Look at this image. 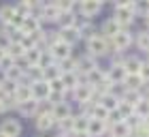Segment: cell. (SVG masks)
Segmentation results:
<instances>
[{"instance_id":"6da1fadb","label":"cell","mask_w":149,"mask_h":137,"mask_svg":"<svg viewBox=\"0 0 149 137\" xmlns=\"http://www.w3.org/2000/svg\"><path fill=\"white\" fill-rule=\"evenodd\" d=\"M85 47H87V54L94 56V58L111 54V49H109V39H107L104 34H100V32H94L90 39H85Z\"/></svg>"},{"instance_id":"7a4b0ae2","label":"cell","mask_w":149,"mask_h":137,"mask_svg":"<svg viewBox=\"0 0 149 137\" xmlns=\"http://www.w3.org/2000/svg\"><path fill=\"white\" fill-rule=\"evenodd\" d=\"M134 15H136V11H134V4H126V6H115V22L121 26V30H128V26L134 22Z\"/></svg>"},{"instance_id":"3957f363","label":"cell","mask_w":149,"mask_h":137,"mask_svg":"<svg viewBox=\"0 0 149 137\" xmlns=\"http://www.w3.org/2000/svg\"><path fill=\"white\" fill-rule=\"evenodd\" d=\"M132 45V34L128 30H119L115 37L109 39V49L111 52H124Z\"/></svg>"},{"instance_id":"277c9868","label":"cell","mask_w":149,"mask_h":137,"mask_svg":"<svg viewBox=\"0 0 149 137\" xmlns=\"http://www.w3.org/2000/svg\"><path fill=\"white\" fill-rule=\"evenodd\" d=\"M70 97L74 103H79V105H83L87 101H94V88L87 84V81H81L77 88H72L70 90Z\"/></svg>"},{"instance_id":"5b68a950","label":"cell","mask_w":149,"mask_h":137,"mask_svg":"<svg viewBox=\"0 0 149 137\" xmlns=\"http://www.w3.org/2000/svg\"><path fill=\"white\" fill-rule=\"evenodd\" d=\"M24 131L22 122H19V118H2L0 120V133L6 135V137H19Z\"/></svg>"},{"instance_id":"8992f818","label":"cell","mask_w":149,"mask_h":137,"mask_svg":"<svg viewBox=\"0 0 149 137\" xmlns=\"http://www.w3.org/2000/svg\"><path fill=\"white\" fill-rule=\"evenodd\" d=\"M34 126H36L38 133H49L51 129H56V118L51 116V112L36 114L34 116Z\"/></svg>"},{"instance_id":"52a82bcc","label":"cell","mask_w":149,"mask_h":137,"mask_svg":"<svg viewBox=\"0 0 149 137\" xmlns=\"http://www.w3.org/2000/svg\"><path fill=\"white\" fill-rule=\"evenodd\" d=\"M79 9H81V17L92 19V17H96L98 13H100L102 4H100L98 0H81V2H79Z\"/></svg>"},{"instance_id":"ba28073f","label":"cell","mask_w":149,"mask_h":137,"mask_svg":"<svg viewBox=\"0 0 149 137\" xmlns=\"http://www.w3.org/2000/svg\"><path fill=\"white\" fill-rule=\"evenodd\" d=\"M98 64H96V58L94 56H90V54H85V56H81V58H77V66H74V71H77L79 75H85L90 73V71H94Z\"/></svg>"},{"instance_id":"9c48e42d","label":"cell","mask_w":149,"mask_h":137,"mask_svg":"<svg viewBox=\"0 0 149 137\" xmlns=\"http://www.w3.org/2000/svg\"><path fill=\"white\" fill-rule=\"evenodd\" d=\"M30 90H32V99H36V101H47L49 99V84H47L45 79H40V81H32L30 84Z\"/></svg>"},{"instance_id":"30bf717a","label":"cell","mask_w":149,"mask_h":137,"mask_svg":"<svg viewBox=\"0 0 149 137\" xmlns=\"http://www.w3.org/2000/svg\"><path fill=\"white\" fill-rule=\"evenodd\" d=\"M15 109L19 112V116H24V118H34L38 114V101L36 99H28L24 103H17Z\"/></svg>"},{"instance_id":"8fae6325","label":"cell","mask_w":149,"mask_h":137,"mask_svg":"<svg viewBox=\"0 0 149 137\" xmlns=\"http://www.w3.org/2000/svg\"><path fill=\"white\" fill-rule=\"evenodd\" d=\"M119 101H121L119 94H115V92L111 90V92H102V94L98 97L96 103H100V105H102L107 112H115V109H117V105H119Z\"/></svg>"},{"instance_id":"7c38bea8","label":"cell","mask_w":149,"mask_h":137,"mask_svg":"<svg viewBox=\"0 0 149 137\" xmlns=\"http://www.w3.org/2000/svg\"><path fill=\"white\" fill-rule=\"evenodd\" d=\"M49 52H51V56L56 58V62H62V60H66V58L72 56V47L68 43H62V41H58Z\"/></svg>"},{"instance_id":"4fadbf2b","label":"cell","mask_w":149,"mask_h":137,"mask_svg":"<svg viewBox=\"0 0 149 137\" xmlns=\"http://www.w3.org/2000/svg\"><path fill=\"white\" fill-rule=\"evenodd\" d=\"M107 133H109V137H130V135H132L130 126L126 124V120L111 122V124H109V129H107Z\"/></svg>"},{"instance_id":"5bb4252c","label":"cell","mask_w":149,"mask_h":137,"mask_svg":"<svg viewBox=\"0 0 149 137\" xmlns=\"http://www.w3.org/2000/svg\"><path fill=\"white\" fill-rule=\"evenodd\" d=\"M49 112L58 122V120H64V118H68V116H72V107H70L68 101H64V103H53Z\"/></svg>"},{"instance_id":"9a60e30c","label":"cell","mask_w":149,"mask_h":137,"mask_svg":"<svg viewBox=\"0 0 149 137\" xmlns=\"http://www.w3.org/2000/svg\"><path fill=\"white\" fill-rule=\"evenodd\" d=\"M126 68L121 66V64H111L109 68H107V79L111 81L113 86H117V84H121V81L126 79Z\"/></svg>"},{"instance_id":"2e32d148","label":"cell","mask_w":149,"mask_h":137,"mask_svg":"<svg viewBox=\"0 0 149 137\" xmlns=\"http://www.w3.org/2000/svg\"><path fill=\"white\" fill-rule=\"evenodd\" d=\"M60 79H62V84H64V88L66 90H72V88H77L81 81H83V75H79L77 71H64L62 75H60Z\"/></svg>"},{"instance_id":"e0dca14e","label":"cell","mask_w":149,"mask_h":137,"mask_svg":"<svg viewBox=\"0 0 149 137\" xmlns=\"http://www.w3.org/2000/svg\"><path fill=\"white\" fill-rule=\"evenodd\" d=\"M60 11L56 4H43L40 6V13H38V19L40 22H58V17H60Z\"/></svg>"},{"instance_id":"ac0fdd59","label":"cell","mask_w":149,"mask_h":137,"mask_svg":"<svg viewBox=\"0 0 149 137\" xmlns=\"http://www.w3.org/2000/svg\"><path fill=\"white\" fill-rule=\"evenodd\" d=\"M107 129H109V124L104 120L90 118V122H87V137H102L107 133Z\"/></svg>"},{"instance_id":"d6986e66","label":"cell","mask_w":149,"mask_h":137,"mask_svg":"<svg viewBox=\"0 0 149 137\" xmlns=\"http://www.w3.org/2000/svg\"><path fill=\"white\" fill-rule=\"evenodd\" d=\"M58 34H60V41H62V43H68L70 47L81 39V37H79V30L74 28V26H72V28H60Z\"/></svg>"},{"instance_id":"ffe728a7","label":"cell","mask_w":149,"mask_h":137,"mask_svg":"<svg viewBox=\"0 0 149 137\" xmlns=\"http://www.w3.org/2000/svg\"><path fill=\"white\" fill-rule=\"evenodd\" d=\"M22 34H32V32H36V30H40V19L38 17H34V13L32 15H28V17H24V24H22Z\"/></svg>"},{"instance_id":"44dd1931","label":"cell","mask_w":149,"mask_h":137,"mask_svg":"<svg viewBox=\"0 0 149 137\" xmlns=\"http://www.w3.org/2000/svg\"><path fill=\"white\" fill-rule=\"evenodd\" d=\"M121 86H124V90H141V88L145 86V81L141 79L139 73H132V75H126V79L121 81Z\"/></svg>"},{"instance_id":"7402d4cb","label":"cell","mask_w":149,"mask_h":137,"mask_svg":"<svg viewBox=\"0 0 149 137\" xmlns=\"http://www.w3.org/2000/svg\"><path fill=\"white\" fill-rule=\"evenodd\" d=\"M87 122L90 118L85 114H72V133H87Z\"/></svg>"},{"instance_id":"603a6c76","label":"cell","mask_w":149,"mask_h":137,"mask_svg":"<svg viewBox=\"0 0 149 137\" xmlns=\"http://www.w3.org/2000/svg\"><path fill=\"white\" fill-rule=\"evenodd\" d=\"M56 24L60 28H72V26L77 24V15H74V11H64V13H60Z\"/></svg>"},{"instance_id":"cb8c5ba5","label":"cell","mask_w":149,"mask_h":137,"mask_svg":"<svg viewBox=\"0 0 149 137\" xmlns=\"http://www.w3.org/2000/svg\"><path fill=\"white\" fill-rule=\"evenodd\" d=\"M121 66L126 68V73H128V75H132V73H139V71H141L143 62H141V58H136V56H130V58H124Z\"/></svg>"},{"instance_id":"d4e9b609","label":"cell","mask_w":149,"mask_h":137,"mask_svg":"<svg viewBox=\"0 0 149 137\" xmlns=\"http://www.w3.org/2000/svg\"><path fill=\"white\" fill-rule=\"evenodd\" d=\"M40 56H43V49H38V47H32V49H26V52H24V58L28 60L30 66H38Z\"/></svg>"},{"instance_id":"484cf974","label":"cell","mask_w":149,"mask_h":137,"mask_svg":"<svg viewBox=\"0 0 149 137\" xmlns=\"http://www.w3.org/2000/svg\"><path fill=\"white\" fill-rule=\"evenodd\" d=\"M119 30H121V26L115 22V19H107V22L102 24V32H100V34H104L107 39H111V37H115Z\"/></svg>"},{"instance_id":"4316f807","label":"cell","mask_w":149,"mask_h":137,"mask_svg":"<svg viewBox=\"0 0 149 137\" xmlns=\"http://www.w3.org/2000/svg\"><path fill=\"white\" fill-rule=\"evenodd\" d=\"M119 99L124 101V103H130V105L134 107V105H136V103H139L141 99H143V92H141V90H124Z\"/></svg>"},{"instance_id":"83f0119b","label":"cell","mask_w":149,"mask_h":137,"mask_svg":"<svg viewBox=\"0 0 149 137\" xmlns=\"http://www.w3.org/2000/svg\"><path fill=\"white\" fill-rule=\"evenodd\" d=\"M28 99H32V90H30V86H28V84H17L15 101H17V103H24V101H28Z\"/></svg>"},{"instance_id":"f1b7e54d","label":"cell","mask_w":149,"mask_h":137,"mask_svg":"<svg viewBox=\"0 0 149 137\" xmlns=\"http://www.w3.org/2000/svg\"><path fill=\"white\" fill-rule=\"evenodd\" d=\"M4 52H6V56H11V58H19V56H24V45L22 43H6L4 45Z\"/></svg>"},{"instance_id":"f546056e","label":"cell","mask_w":149,"mask_h":137,"mask_svg":"<svg viewBox=\"0 0 149 137\" xmlns=\"http://www.w3.org/2000/svg\"><path fill=\"white\" fill-rule=\"evenodd\" d=\"M13 17H15V4H2L0 6V22L2 24H9Z\"/></svg>"},{"instance_id":"4dcf8cb0","label":"cell","mask_w":149,"mask_h":137,"mask_svg":"<svg viewBox=\"0 0 149 137\" xmlns=\"http://www.w3.org/2000/svg\"><path fill=\"white\" fill-rule=\"evenodd\" d=\"M60 75H62V68L58 66V62L51 64V66H47V68H43V79L45 81H53V79H58Z\"/></svg>"},{"instance_id":"1f68e13d","label":"cell","mask_w":149,"mask_h":137,"mask_svg":"<svg viewBox=\"0 0 149 137\" xmlns=\"http://www.w3.org/2000/svg\"><path fill=\"white\" fill-rule=\"evenodd\" d=\"M24 71H22V68H19L17 64L15 66H11L9 68V71H4V79H9V81H15V84H19V81H22L24 79Z\"/></svg>"},{"instance_id":"d6a6232c","label":"cell","mask_w":149,"mask_h":137,"mask_svg":"<svg viewBox=\"0 0 149 137\" xmlns=\"http://www.w3.org/2000/svg\"><path fill=\"white\" fill-rule=\"evenodd\" d=\"M115 114H117L121 120H126V118H130V116L134 114V107L130 105V103H124V101H119V105H117V109H115Z\"/></svg>"},{"instance_id":"836d02e7","label":"cell","mask_w":149,"mask_h":137,"mask_svg":"<svg viewBox=\"0 0 149 137\" xmlns=\"http://www.w3.org/2000/svg\"><path fill=\"white\" fill-rule=\"evenodd\" d=\"M134 114L141 116V118L149 116V99H147V97H143V99L136 103V105H134Z\"/></svg>"},{"instance_id":"e575fe53","label":"cell","mask_w":149,"mask_h":137,"mask_svg":"<svg viewBox=\"0 0 149 137\" xmlns=\"http://www.w3.org/2000/svg\"><path fill=\"white\" fill-rule=\"evenodd\" d=\"M136 47H139V49H143V52H149V30L147 32H139Z\"/></svg>"},{"instance_id":"d590c367","label":"cell","mask_w":149,"mask_h":137,"mask_svg":"<svg viewBox=\"0 0 149 137\" xmlns=\"http://www.w3.org/2000/svg\"><path fill=\"white\" fill-rule=\"evenodd\" d=\"M15 13H17V15H22V17H28V15H32V6L26 4L22 0L19 4H15Z\"/></svg>"},{"instance_id":"8d00e7d4","label":"cell","mask_w":149,"mask_h":137,"mask_svg":"<svg viewBox=\"0 0 149 137\" xmlns=\"http://www.w3.org/2000/svg\"><path fill=\"white\" fill-rule=\"evenodd\" d=\"M74 4H77V0H56V6L60 11H72L74 9Z\"/></svg>"},{"instance_id":"74e56055","label":"cell","mask_w":149,"mask_h":137,"mask_svg":"<svg viewBox=\"0 0 149 137\" xmlns=\"http://www.w3.org/2000/svg\"><path fill=\"white\" fill-rule=\"evenodd\" d=\"M47 84H49V90L51 92H68V90H66V88H64V84H62V79H53V81H47Z\"/></svg>"},{"instance_id":"f35d334b","label":"cell","mask_w":149,"mask_h":137,"mask_svg":"<svg viewBox=\"0 0 149 137\" xmlns=\"http://www.w3.org/2000/svg\"><path fill=\"white\" fill-rule=\"evenodd\" d=\"M66 94H68V92H49V99H47V101H49L51 105H53V103H64Z\"/></svg>"},{"instance_id":"ab89813d","label":"cell","mask_w":149,"mask_h":137,"mask_svg":"<svg viewBox=\"0 0 149 137\" xmlns=\"http://www.w3.org/2000/svg\"><path fill=\"white\" fill-rule=\"evenodd\" d=\"M11 66H15V58H11V56H4L2 60H0V71H9Z\"/></svg>"},{"instance_id":"60d3db41","label":"cell","mask_w":149,"mask_h":137,"mask_svg":"<svg viewBox=\"0 0 149 137\" xmlns=\"http://www.w3.org/2000/svg\"><path fill=\"white\" fill-rule=\"evenodd\" d=\"M134 11H136V13H143V15H147V13H149V0H139V2L134 4Z\"/></svg>"},{"instance_id":"b9f144b4","label":"cell","mask_w":149,"mask_h":137,"mask_svg":"<svg viewBox=\"0 0 149 137\" xmlns=\"http://www.w3.org/2000/svg\"><path fill=\"white\" fill-rule=\"evenodd\" d=\"M139 75H141V79H143L145 84H149V62H143V66H141Z\"/></svg>"},{"instance_id":"7bdbcfd3","label":"cell","mask_w":149,"mask_h":137,"mask_svg":"<svg viewBox=\"0 0 149 137\" xmlns=\"http://www.w3.org/2000/svg\"><path fill=\"white\" fill-rule=\"evenodd\" d=\"M4 112H9V103H6V97L0 94V116H2Z\"/></svg>"},{"instance_id":"ee69618b","label":"cell","mask_w":149,"mask_h":137,"mask_svg":"<svg viewBox=\"0 0 149 137\" xmlns=\"http://www.w3.org/2000/svg\"><path fill=\"white\" fill-rule=\"evenodd\" d=\"M24 2H26V4H30L32 9H34V6H38V4H40V0H24Z\"/></svg>"},{"instance_id":"f6af8a7d","label":"cell","mask_w":149,"mask_h":137,"mask_svg":"<svg viewBox=\"0 0 149 137\" xmlns=\"http://www.w3.org/2000/svg\"><path fill=\"white\" fill-rule=\"evenodd\" d=\"M130 4V0H115V6H126Z\"/></svg>"},{"instance_id":"bcb514c9","label":"cell","mask_w":149,"mask_h":137,"mask_svg":"<svg viewBox=\"0 0 149 137\" xmlns=\"http://www.w3.org/2000/svg\"><path fill=\"white\" fill-rule=\"evenodd\" d=\"M6 56V52H4V45H0V60H2Z\"/></svg>"},{"instance_id":"7dc6e473","label":"cell","mask_w":149,"mask_h":137,"mask_svg":"<svg viewBox=\"0 0 149 137\" xmlns=\"http://www.w3.org/2000/svg\"><path fill=\"white\" fill-rule=\"evenodd\" d=\"M143 124H145V126L149 129V116H145V118H143Z\"/></svg>"},{"instance_id":"c3c4849f","label":"cell","mask_w":149,"mask_h":137,"mask_svg":"<svg viewBox=\"0 0 149 137\" xmlns=\"http://www.w3.org/2000/svg\"><path fill=\"white\" fill-rule=\"evenodd\" d=\"M145 22H147V28H149V13H147V15H145Z\"/></svg>"},{"instance_id":"681fc988","label":"cell","mask_w":149,"mask_h":137,"mask_svg":"<svg viewBox=\"0 0 149 137\" xmlns=\"http://www.w3.org/2000/svg\"><path fill=\"white\" fill-rule=\"evenodd\" d=\"M143 97H147V99H149V88H147V92H145V94H143Z\"/></svg>"},{"instance_id":"f907efd6","label":"cell","mask_w":149,"mask_h":137,"mask_svg":"<svg viewBox=\"0 0 149 137\" xmlns=\"http://www.w3.org/2000/svg\"><path fill=\"white\" fill-rule=\"evenodd\" d=\"M136 2H139V0H130V4H136Z\"/></svg>"},{"instance_id":"816d5d0a","label":"cell","mask_w":149,"mask_h":137,"mask_svg":"<svg viewBox=\"0 0 149 137\" xmlns=\"http://www.w3.org/2000/svg\"><path fill=\"white\" fill-rule=\"evenodd\" d=\"M58 137H66V133H60V135H58Z\"/></svg>"},{"instance_id":"f5cc1de1","label":"cell","mask_w":149,"mask_h":137,"mask_svg":"<svg viewBox=\"0 0 149 137\" xmlns=\"http://www.w3.org/2000/svg\"><path fill=\"white\" fill-rule=\"evenodd\" d=\"M98 2H100V4H102V2H107V0H98Z\"/></svg>"},{"instance_id":"db71d44e","label":"cell","mask_w":149,"mask_h":137,"mask_svg":"<svg viewBox=\"0 0 149 137\" xmlns=\"http://www.w3.org/2000/svg\"><path fill=\"white\" fill-rule=\"evenodd\" d=\"M0 137H6V135H2V133H0Z\"/></svg>"},{"instance_id":"11a10c76","label":"cell","mask_w":149,"mask_h":137,"mask_svg":"<svg viewBox=\"0 0 149 137\" xmlns=\"http://www.w3.org/2000/svg\"><path fill=\"white\" fill-rule=\"evenodd\" d=\"M77 2H81V0H77Z\"/></svg>"},{"instance_id":"9f6ffc18","label":"cell","mask_w":149,"mask_h":137,"mask_svg":"<svg viewBox=\"0 0 149 137\" xmlns=\"http://www.w3.org/2000/svg\"><path fill=\"white\" fill-rule=\"evenodd\" d=\"M147 54H149V52H147ZM147 62H149V60H147Z\"/></svg>"}]
</instances>
